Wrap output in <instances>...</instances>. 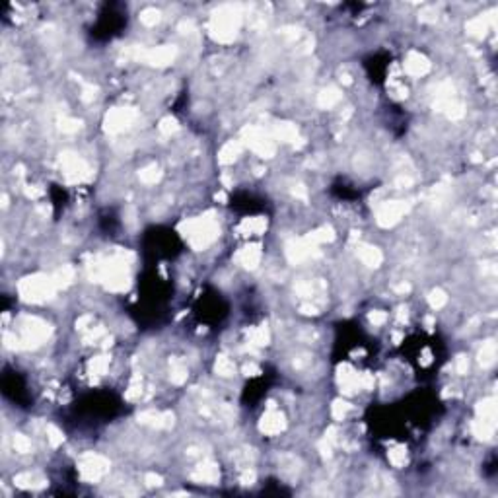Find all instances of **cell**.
I'll use <instances>...</instances> for the list:
<instances>
[{
	"label": "cell",
	"mask_w": 498,
	"mask_h": 498,
	"mask_svg": "<svg viewBox=\"0 0 498 498\" xmlns=\"http://www.w3.org/2000/svg\"><path fill=\"white\" fill-rule=\"evenodd\" d=\"M55 283H53V276H45V274H35L30 276L26 280H21L18 290L20 296L26 302H41L45 298H51L55 292Z\"/></svg>",
	"instance_id": "obj_1"
},
{
	"label": "cell",
	"mask_w": 498,
	"mask_h": 498,
	"mask_svg": "<svg viewBox=\"0 0 498 498\" xmlns=\"http://www.w3.org/2000/svg\"><path fill=\"white\" fill-rule=\"evenodd\" d=\"M216 234H218V226L214 224L212 218H199L185 224V235L195 249H203L208 244H212Z\"/></svg>",
	"instance_id": "obj_2"
},
{
	"label": "cell",
	"mask_w": 498,
	"mask_h": 498,
	"mask_svg": "<svg viewBox=\"0 0 498 498\" xmlns=\"http://www.w3.org/2000/svg\"><path fill=\"white\" fill-rule=\"evenodd\" d=\"M47 337H49V325L37 317H28L21 325L20 342H24V347H37Z\"/></svg>",
	"instance_id": "obj_3"
},
{
	"label": "cell",
	"mask_w": 498,
	"mask_h": 498,
	"mask_svg": "<svg viewBox=\"0 0 498 498\" xmlns=\"http://www.w3.org/2000/svg\"><path fill=\"white\" fill-rule=\"evenodd\" d=\"M109 469V461L101 456L96 453H88L84 456L80 461V473L86 481H98L99 477H103Z\"/></svg>",
	"instance_id": "obj_4"
},
{
	"label": "cell",
	"mask_w": 498,
	"mask_h": 498,
	"mask_svg": "<svg viewBox=\"0 0 498 498\" xmlns=\"http://www.w3.org/2000/svg\"><path fill=\"white\" fill-rule=\"evenodd\" d=\"M133 121H135V111L133 109L117 107L107 113V117H105V128H107L109 133H119V131L127 128Z\"/></svg>",
	"instance_id": "obj_5"
},
{
	"label": "cell",
	"mask_w": 498,
	"mask_h": 498,
	"mask_svg": "<svg viewBox=\"0 0 498 498\" xmlns=\"http://www.w3.org/2000/svg\"><path fill=\"white\" fill-rule=\"evenodd\" d=\"M245 137H247V142H249V146L253 148V150L257 152V154H259V156L271 158L274 154L273 140L267 137L265 133L257 131V128H247V131H245Z\"/></svg>",
	"instance_id": "obj_6"
},
{
	"label": "cell",
	"mask_w": 498,
	"mask_h": 498,
	"mask_svg": "<svg viewBox=\"0 0 498 498\" xmlns=\"http://www.w3.org/2000/svg\"><path fill=\"white\" fill-rule=\"evenodd\" d=\"M407 212V205L401 201H393V203H385L378 212V222L381 226H393L401 216Z\"/></svg>",
	"instance_id": "obj_7"
},
{
	"label": "cell",
	"mask_w": 498,
	"mask_h": 498,
	"mask_svg": "<svg viewBox=\"0 0 498 498\" xmlns=\"http://www.w3.org/2000/svg\"><path fill=\"white\" fill-rule=\"evenodd\" d=\"M60 162H62V167H64V174L72 177V179H80L82 176H86V171H88L86 164L74 154H64L60 158Z\"/></svg>",
	"instance_id": "obj_8"
},
{
	"label": "cell",
	"mask_w": 498,
	"mask_h": 498,
	"mask_svg": "<svg viewBox=\"0 0 498 498\" xmlns=\"http://www.w3.org/2000/svg\"><path fill=\"white\" fill-rule=\"evenodd\" d=\"M430 69V62L420 53H410L409 57H407V60H405V70H407V74H410V76H422V74H426Z\"/></svg>",
	"instance_id": "obj_9"
},
{
	"label": "cell",
	"mask_w": 498,
	"mask_h": 498,
	"mask_svg": "<svg viewBox=\"0 0 498 498\" xmlns=\"http://www.w3.org/2000/svg\"><path fill=\"white\" fill-rule=\"evenodd\" d=\"M259 428L265 434H278L284 428V417L280 413H276V410H269L263 419H261Z\"/></svg>",
	"instance_id": "obj_10"
},
{
	"label": "cell",
	"mask_w": 498,
	"mask_h": 498,
	"mask_svg": "<svg viewBox=\"0 0 498 498\" xmlns=\"http://www.w3.org/2000/svg\"><path fill=\"white\" fill-rule=\"evenodd\" d=\"M174 57H176V49L169 47V45H166V47H158V49L148 51L146 55H142V59L148 60L150 64H160V67H162V64H167V62H171Z\"/></svg>",
	"instance_id": "obj_11"
},
{
	"label": "cell",
	"mask_w": 498,
	"mask_h": 498,
	"mask_svg": "<svg viewBox=\"0 0 498 498\" xmlns=\"http://www.w3.org/2000/svg\"><path fill=\"white\" fill-rule=\"evenodd\" d=\"M237 259L247 269H255L259 265V261H261V249H259V245H247V247H244L237 253Z\"/></svg>",
	"instance_id": "obj_12"
},
{
	"label": "cell",
	"mask_w": 498,
	"mask_h": 498,
	"mask_svg": "<svg viewBox=\"0 0 498 498\" xmlns=\"http://www.w3.org/2000/svg\"><path fill=\"white\" fill-rule=\"evenodd\" d=\"M218 467H216L214 463H203V465H199L195 471V475H193V479L195 481H199V483H214L216 479H218Z\"/></svg>",
	"instance_id": "obj_13"
},
{
	"label": "cell",
	"mask_w": 498,
	"mask_h": 498,
	"mask_svg": "<svg viewBox=\"0 0 498 498\" xmlns=\"http://www.w3.org/2000/svg\"><path fill=\"white\" fill-rule=\"evenodd\" d=\"M14 485L21 488H39L45 485V481L33 473H20L14 477Z\"/></svg>",
	"instance_id": "obj_14"
},
{
	"label": "cell",
	"mask_w": 498,
	"mask_h": 498,
	"mask_svg": "<svg viewBox=\"0 0 498 498\" xmlns=\"http://www.w3.org/2000/svg\"><path fill=\"white\" fill-rule=\"evenodd\" d=\"M360 259L364 261L366 265H370V267H378V265L381 263V253L378 247H374V245H362L360 247Z\"/></svg>",
	"instance_id": "obj_15"
},
{
	"label": "cell",
	"mask_w": 498,
	"mask_h": 498,
	"mask_svg": "<svg viewBox=\"0 0 498 498\" xmlns=\"http://www.w3.org/2000/svg\"><path fill=\"white\" fill-rule=\"evenodd\" d=\"M240 150H242V146H240V142H228L222 150H220V156H218V160L222 162V164H232L235 158L240 156Z\"/></svg>",
	"instance_id": "obj_16"
},
{
	"label": "cell",
	"mask_w": 498,
	"mask_h": 498,
	"mask_svg": "<svg viewBox=\"0 0 498 498\" xmlns=\"http://www.w3.org/2000/svg\"><path fill=\"white\" fill-rule=\"evenodd\" d=\"M265 226H267V222L263 218H247V220H244V224L240 226V232H244L245 235L261 234L265 230Z\"/></svg>",
	"instance_id": "obj_17"
},
{
	"label": "cell",
	"mask_w": 498,
	"mask_h": 498,
	"mask_svg": "<svg viewBox=\"0 0 498 498\" xmlns=\"http://www.w3.org/2000/svg\"><path fill=\"white\" fill-rule=\"evenodd\" d=\"M339 99H341V92H339V90L327 88L319 94V105L329 109V107H333L335 103H339Z\"/></svg>",
	"instance_id": "obj_18"
},
{
	"label": "cell",
	"mask_w": 498,
	"mask_h": 498,
	"mask_svg": "<svg viewBox=\"0 0 498 498\" xmlns=\"http://www.w3.org/2000/svg\"><path fill=\"white\" fill-rule=\"evenodd\" d=\"M72 278H74V269H72V267H62V269H59L57 273L53 274V283H55L57 288L70 284L72 283Z\"/></svg>",
	"instance_id": "obj_19"
},
{
	"label": "cell",
	"mask_w": 498,
	"mask_h": 498,
	"mask_svg": "<svg viewBox=\"0 0 498 498\" xmlns=\"http://www.w3.org/2000/svg\"><path fill=\"white\" fill-rule=\"evenodd\" d=\"M296 135H298V133H296V127L288 125V123H280V125L274 127V137L280 138V140H286V142L294 140Z\"/></svg>",
	"instance_id": "obj_20"
},
{
	"label": "cell",
	"mask_w": 498,
	"mask_h": 498,
	"mask_svg": "<svg viewBox=\"0 0 498 498\" xmlns=\"http://www.w3.org/2000/svg\"><path fill=\"white\" fill-rule=\"evenodd\" d=\"M494 356H496V347H494V342L483 344V351L479 352V360H481V364H483V366H490V364L494 362Z\"/></svg>",
	"instance_id": "obj_21"
},
{
	"label": "cell",
	"mask_w": 498,
	"mask_h": 498,
	"mask_svg": "<svg viewBox=\"0 0 498 498\" xmlns=\"http://www.w3.org/2000/svg\"><path fill=\"white\" fill-rule=\"evenodd\" d=\"M216 372L220 376H232L235 372L234 360H230L228 356H218V360H216Z\"/></svg>",
	"instance_id": "obj_22"
},
{
	"label": "cell",
	"mask_w": 498,
	"mask_h": 498,
	"mask_svg": "<svg viewBox=\"0 0 498 498\" xmlns=\"http://www.w3.org/2000/svg\"><path fill=\"white\" fill-rule=\"evenodd\" d=\"M249 341H251V344H255V347H263V344L269 342V331H267L265 327H259V329L251 331Z\"/></svg>",
	"instance_id": "obj_23"
},
{
	"label": "cell",
	"mask_w": 498,
	"mask_h": 498,
	"mask_svg": "<svg viewBox=\"0 0 498 498\" xmlns=\"http://www.w3.org/2000/svg\"><path fill=\"white\" fill-rule=\"evenodd\" d=\"M389 461L395 465V467H403L405 463H407V451H405V448H393L389 451Z\"/></svg>",
	"instance_id": "obj_24"
},
{
	"label": "cell",
	"mask_w": 498,
	"mask_h": 498,
	"mask_svg": "<svg viewBox=\"0 0 498 498\" xmlns=\"http://www.w3.org/2000/svg\"><path fill=\"white\" fill-rule=\"evenodd\" d=\"M12 444H14L16 451H20V453H28V451H31V440L28 438V436H24V434H16L14 440H12Z\"/></svg>",
	"instance_id": "obj_25"
},
{
	"label": "cell",
	"mask_w": 498,
	"mask_h": 498,
	"mask_svg": "<svg viewBox=\"0 0 498 498\" xmlns=\"http://www.w3.org/2000/svg\"><path fill=\"white\" fill-rule=\"evenodd\" d=\"M140 179H142L144 183H148V185H152V183H156L158 179H160V169H158L156 166L144 167V169L140 171Z\"/></svg>",
	"instance_id": "obj_26"
},
{
	"label": "cell",
	"mask_w": 498,
	"mask_h": 498,
	"mask_svg": "<svg viewBox=\"0 0 498 498\" xmlns=\"http://www.w3.org/2000/svg\"><path fill=\"white\" fill-rule=\"evenodd\" d=\"M140 21L144 26H156L158 21H160V12L156 8H146V10L140 12Z\"/></svg>",
	"instance_id": "obj_27"
},
{
	"label": "cell",
	"mask_w": 498,
	"mask_h": 498,
	"mask_svg": "<svg viewBox=\"0 0 498 498\" xmlns=\"http://www.w3.org/2000/svg\"><path fill=\"white\" fill-rule=\"evenodd\" d=\"M90 370H92V374H103V372L107 370V358L105 356H98V358H94V360L90 362Z\"/></svg>",
	"instance_id": "obj_28"
},
{
	"label": "cell",
	"mask_w": 498,
	"mask_h": 498,
	"mask_svg": "<svg viewBox=\"0 0 498 498\" xmlns=\"http://www.w3.org/2000/svg\"><path fill=\"white\" fill-rule=\"evenodd\" d=\"M177 131V121L174 117H166L160 121V133L162 135H171Z\"/></svg>",
	"instance_id": "obj_29"
},
{
	"label": "cell",
	"mask_w": 498,
	"mask_h": 498,
	"mask_svg": "<svg viewBox=\"0 0 498 498\" xmlns=\"http://www.w3.org/2000/svg\"><path fill=\"white\" fill-rule=\"evenodd\" d=\"M62 432H60L57 426H47V440L51 442V446H59V444H62Z\"/></svg>",
	"instance_id": "obj_30"
},
{
	"label": "cell",
	"mask_w": 498,
	"mask_h": 498,
	"mask_svg": "<svg viewBox=\"0 0 498 498\" xmlns=\"http://www.w3.org/2000/svg\"><path fill=\"white\" fill-rule=\"evenodd\" d=\"M428 300H430V306L438 310V308H442V306L446 304V300H448V298H446V294L442 292V290H434V292L430 294Z\"/></svg>",
	"instance_id": "obj_31"
},
{
	"label": "cell",
	"mask_w": 498,
	"mask_h": 498,
	"mask_svg": "<svg viewBox=\"0 0 498 498\" xmlns=\"http://www.w3.org/2000/svg\"><path fill=\"white\" fill-rule=\"evenodd\" d=\"M80 128V123L76 119H62L60 121V131L62 133H76Z\"/></svg>",
	"instance_id": "obj_32"
},
{
	"label": "cell",
	"mask_w": 498,
	"mask_h": 498,
	"mask_svg": "<svg viewBox=\"0 0 498 498\" xmlns=\"http://www.w3.org/2000/svg\"><path fill=\"white\" fill-rule=\"evenodd\" d=\"M349 409H351L349 403H344V401H335V405H333V417H335V419H342Z\"/></svg>",
	"instance_id": "obj_33"
},
{
	"label": "cell",
	"mask_w": 498,
	"mask_h": 498,
	"mask_svg": "<svg viewBox=\"0 0 498 498\" xmlns=\"http://www.w3.org/2000/svg\"><path fill=\"white\" fill-rule=\"evenodd\" d=\"M185 380H187L185 368H181V366H176V368L171 370V381H174V383H183Z\"/></svg>",
	"instance_id": "obj_34"
},
{
	"label": "cell",
	"mask_w": 498,
	"mask_h": 498,
	"mask_svg": "<svg viewBox=\"0 0 498 498\" xmlns=\"http://www.w3.org/2000/svg\"><path fill=\"white\" fill-rule=\"evenodd\" d=\"M456 370H458V374H467L469 360L465 358V356H458V360H456Z\"/></svg>",
	"instance_id": "obj_35"
},
{
	"label": "cell",
	"mask_w": 498,
	"mask_h": 498,
	"mask_svg": "<svg viewBox=\"0 0 498 498\" xmlns=\"http://www.w3.org/2000/svg\"><path fill=\"white\" fill-rule=\"evenodd\" d=\"M387 319V315L383 312H374V313H370V321L374 323V325H381V323L385 321Z\"/></svg>",
	"instance_id": "obj_36"
},
{
	"label": "cell",
	"mask_w": 498,
	"mask_h": 498,
	"mask_svg": "<svg viewBox=\"0 0 498 498\" xmlns=\"http://www.w3.org/2000/svg\"><path fill=\"white\" fill-rule=\"evenodd\" d=\"M146 483L148 487H158V485H162V479L154 475V473H150V475H146Z\"/></svg>",
	"instance_id": "obj_37"
},
{
	"label": "cell",
	"mask_w": 498,
	"mask_h": 498,
	"mask_svg": "<svg viewBox=\"0 0 498 498\" xmlns=\"http://www.w3.org/2000/svg\"><path fill=\"white\" fill-rule=\"evenodd\" d=\"M253 481H255V473H253V471H249V469H247V471H245L244 475H242V483H244V485H251Z\"/></svg>",
	"instance_id": "obj_38"
},
{
	"label": "cell",
	"mask_w": 498,
	"mask_h": 498,
	"mask_svg": "<svg viewBox=\"0 0 498 498\" xmlns=\"http://www.w3.org/2000/svg\"><path fill=\"white\" fill-rule=\"evenodd\" d=\"M244 372H245V374H247V376H257V374H259V372H261V370H259V368H257L255 364H245Z\"/></svg>",
	"instance_id": "obj_39"
}]
</instances>
